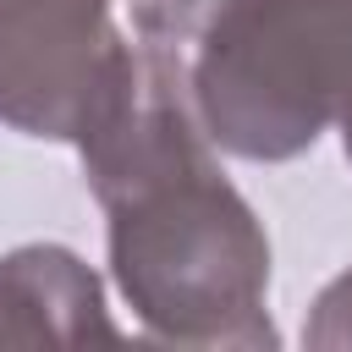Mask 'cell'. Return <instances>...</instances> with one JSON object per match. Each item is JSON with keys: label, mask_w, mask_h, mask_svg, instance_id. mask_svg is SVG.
I'll use <instances>...</instances> for the list:
<instances>
[{"label": "cell", "mask_w": 352, "mask_h": 352, "mask_svg": "<svg viewBox=\"0 0 352 352\" xmlns=\"http://www.w3.org/2000/svg\"><path fill=\"white\" fill-rule=\"evenodd\" d=\"M352 77V0H231L192 50L187 88L214 148L297 160L336 126Z\"/></svg>", "instance_id": "2"}, {"label": "cell", "mask_w": 352, "mask_h": 352, "mask_svg": "<svg viewBox=\"0 0 352 352\" xmlns=\"http://www.w3.org/2000/svg\"><path fill=\"white\" fill-rule=\"evenodd\" d=\"M116 38V0H0V126L72 143Z\"/></svg>", "instance_id": "3"}, {"label": "cell", "mask_w": 352, "mask_h": 352, "mask_svg": "<svg viewBox=\"0 0 352 352\" xmlns=\"http://www.w3.org/2000/svg\"><path fill=\"white\" fill-rule=\"evenodd\" d=\"M110 341L116 319L104 308L99 275L60 242H28L0 258V346L38 341Z\"/></svg>", "instance_id": "4"}, {"label": "cell", "mask_w": 352, "mask_h": 352, "mask_svg": "<svg viewBox=\"0 0 352 352\" xmlns=\"http://www.w3.org/2000/svg\"><path fill=\"white\" fill-rule=\"evenodd\" d=\"M336 132H341V148H346V160H352V77H346V94H341V104H336Z\"/></svg>", "instance_id": "7"}, {"label": "cell", "mask_w": 352, "mask_h": 352, "mask_svg": "<svg viewBox=\"0 0 352 352\" xmlns=\"http://www.w3.org/2000/svg\"><path fill=\"white\" fill-rule=\"evenodd\" d=\"M302 346L314 352H352V264L314 297L302 319Z\"/></svg>", "instance_id": "6"}, {"label": "cell", "mask_w": 352, "mask_h": 352, "mask_svg": "<svg viewBox=\"0 0 352 352\" xmlns=\"http://www.w3.org/2000/svg\"><path fill=\"white\" fill-rule=\"evenodd\" d=\"M226 6L231 0H126V11H132V44L187 72L198 38L209 33V22Z\"/></svg>", "instance_id": "5"}, {"label": "cell", "mask_w": 352, "mask_h": 352, "mask_svg": "<svg viewBox=\"0 0 352 352\" xmlns=\"http://www.w3.org/2000/svg\"><path fill=\"white\" fill-rule=\"evenodd\" d=\"M104 209L110 275L132 319L170 346H275L270 236L226 182L187 72L116 38L72 132Z\"/></svg>", "instance_id": "1"}]
</instances>
